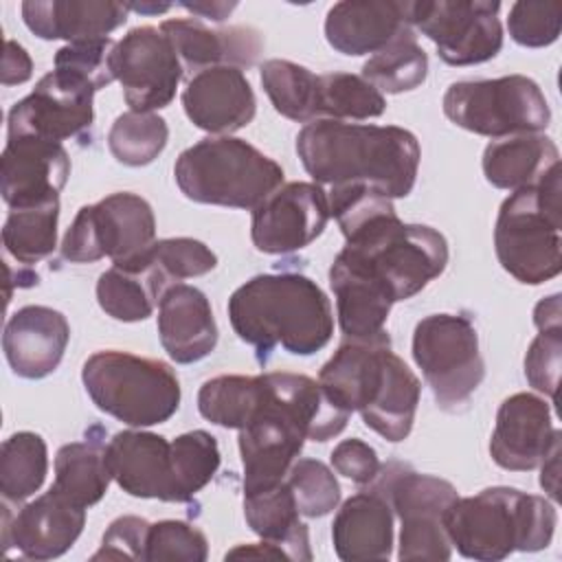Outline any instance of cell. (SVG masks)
<instances>
[{"instance_id":"cell-1","label":"cell","mask_w":562,"mask_h":562,"mask_svg":"<svg viewBox=\"0 0 562 562\" xmlns=\"http://www.w3.org/2000/svg\"><path fill=\"white\" fill-rule=\"evenodd\" d=\"M296 154L316 184H367L386 198H406L417 180L422 149L397 125L318 119L296 134Z\"/></svg>"},{"instance_id":"cell-2","label":"cell","mask_w":562,"mask_h":562,"mask_svg":"<svg viewBox=\"0 0 562 562\" xmlns=\"http://www.w3.org/2000/svg\"><path fill=\"white\" fill-rule=\"evenodd\" d=\"M228 321L263 364L281 347L292 356L321 351L334 334V312L316 281L299 272L257 274L228 299Z\"/></svg>"},{"instance_id":"cell-3","label":"cell","mask_w":562,"mask_h":562,"mask_svg":"<svg viewBox=\"0 0 562 562\" xmlns=\"http://www.w3.org/2000/svg\"><path fill=\"white\" fill-rule=\"evenodd\" d=\"M318 382L345 411H358L364 426L391 443L411 435L422 382L391 351L384 331L371 340H347L321 367Z\"/></svg>"},{"instance_id":"cell-4","label":"cell","mask_w":562,"mask_h":562,"mask_svg":"<svg viewBox=\"0 0 562 562\" xmlns=\"http://www.w3.org/2000/svg\"><path fill=\"white\" fill-rule=\"evenodd\" d=\"M446 533L463 558L496 562L514 551H542L551 544L558 512L544 496L516 487H485L457 498L446 512Z\"/></svg>"},{"instance_id":"cell-5","label":"cell","mask_w":562,"mask_h":562,"mask_svg":"<svg viewBox=\"0 0 562 562\" xmlns=\"http://www.w3.org/2000/svg\"><path fill=\"white\" fill-rule=\"evenodd\" d=\"M562 182L560 167L540 182L503 200L494 226V248L505 272L527 285H540L562 270Z\"/></svg>"},{"instance_id":"cell-6","label":"cell","mask_w":562,"mask_h":562,"mask_svg":"<svg viewBox=\"0 0 562 562\" xmlns=\"http://www.w3.org/2000/svg\"><path fill=\"white\" fill-rule=\"evenodd\" d=\"M184 198L200 204L257 209L283 184V169L235 136H209L187 147L173 165Z\"/></svg>"},{"instance_id":"cell-7","label":"cell","mask_w":562,"mask_h":562,"mask_svg":"<svg viewBox=\"0 0 562 562\" xmlns=\"http://www.w3.org/2000/svg\"><path fill=\"white\" fill-rule=\"evenodd\" d=\"M81 382L99 411L132 428L162 424L180 408L178 375L156 358L103 349L83 362Z\"/></svg>"},{"instance_id":"cell-8","label":"cell","mask_w":562,"mask_h":562,"mask_svg":"<svg viewBox=\"0 0 562 562\" xmlns=\"http://www.w3.org/2000/svg\"><path fill=\"white\" fill-rule=\"evenodd\" d=\"M369 487L378 490L400 518L402 531L397 558L402 562L450 560L452 542L443 520L450 505L459 498L450 481L391 461L380 465V472Z\"/></svg>"},{"instance_id":"cell-9","label":"cell","mask_w":562,"mask_h":562,"mask_svg":"<svg viewBox=\"0 0 562 562\" xmlns=\"http://www.w3.org/2000/svg\"><path fill=\"white\" fill-rule=\"evenodd\" d=\"M441 105L454 125L490 138L540 134L551 123L547 97L525 75L457 81L446 90Z\"/></svg>"},{"instance_id":"cell-10","label":"cell","mask_w":562,"mask_h":562,"mask_svg":"<svg viewBox=\"0 0 562 562\" xmlns=\"http://www.w3.org/2000/svg\"><path fill=\"white\" fill-rule=\"evenodd\" d=\"M413 358L446 413L461 411L485 378L476 327L463 314L424 316L413 331Z\"/></svg>"},{"instance_id":"cell-11","label":"cell","mask_w":562,"mask_h":562,"mask_svg":"<svg viewBox=\"0 0 562 562\" xmlns=\"http://www.w3.org/2000/svg\"><path fill=\"white\" fill-rule=\"evenodd\" d=\"M156 241V217L149 202L130 191L86 204L68 226L59 252L70 263H92L110 257L125 263Z\"/></svg>"},{"instance_id":"cell-12","label":"cell","mask_w":562,"mask_h":562,"mask_svg":"<svg viewBox=\"0 0 562 562\" xmlns=\"http://www.w3.org/2000/svg\"><path fill=\"white\" fill-rule=\"evenodd\" d=\"M263 393L250 422L239 430L244 492L272 487L285 481L299 459L307 432L279 389L274 373H261Z\"/></svg>"},{"instance_id":"cell-13","label":"cell","mask_w":562,"mask_h":562,"mask_svg":"<svg viewBox=\"0 0 562 562\" xmlns=\"http://www.w3.org/2000/svg\"><path fill=\"white\" fill-rule=\"evenodd\" d=\"M501 2L490 0H417L411 24L426 35L450 66H474L494 59L503 48Z\"/></svg>"},{"instance_id":"cell-14","label":"cell","mask_w":562,"mask_h":562,"mask_svg":"<svg viewBox=\"0 0 562 562\" xmlns=\"http://www.w3.org/2000/svg\"><path fill=\"white\" fill-rule=\"evenodd\" d=\"M94 88L75 72L55 68L7 116V138L33 136L53 143L83 138L94 123Z\"/></svg>"},{"instance_id":"cell-15","label":"cell","mask_w":562,"mask_h":562,"mask_svg":"<svg viewBox=\"0 0 562 562\" xmlns=\"http://www.w3.org/2000/svg\"><path fill=\"white\" fill-rule=\"evenodd\" d=\"M112 70L123 86L125 103L134 112L167 108L184 75L171 42L156 26L127 31L114 44Z\"/></svg>"},{"instance_id":"cell-16","label":"cell","mask_w":562,"mask_h":562,"mask_svg":"<svg viewBox=\"0 0 562 562\" xmlns=\"http://www.w3.org/2000/svg\"><path fill=\"white\" fill-rule=\"evenodd\" d=\"M327 191L316 182H288L252 209L250 239L259 252L285 255L310 246L329 220Z\"/></svg>"},{"instance_id":"cell-17","label":"cell","mask_w":562,"mask_h":562,"mask_svg":"<svg viewBox=\"0 0 562 562\" xmlns=\"http://www.w3.org/2000/svg\"><path fill=\"white\" fill-rule=\"evenodd\" d=\"M560 439L549 402L533 393H514L498 406L490 454L503 470L527 472L538 468Z\"/></svg>"},{"instance_id":"cell-18","label":"cell","mask_w":562,"mask_h":562,"mask_svg":"<svg viewBox=\"0 0 562 562\" xmlns=\"http://www.w3.org/2000/svg\"><path fill=\"white\" fill-rule=\"evenodd\" d=\"M86 507L64 498L53 487L35 501L22 505L15 514L4 503L2 544L15 547L24 558L53 560L64 555L81 536Z\"/></svg>"},{"instance_id":"cell-19","label":"cell","mask_w":562,"mask_h":562,"mask_svg":"<svg viewBox=\"0 0 562 562\" xmlns=\"http://www.w3.org/2000/svg\"><path fill=\"white\" fill-rule=\"evenodd\" d=\"M68 176L70 158L61 143L33 136L7 138L0 158V189L9 209L59 198Z\"/></svg>"},{"instance_id":"cell-20","label":"cell","mask_w":562,"mask_h":562,"mask_svg":"<svg viewBox=\"0 0 562 562\" xmlns=\"http://www.w3.org/2000/svg\"><path fill=\"white\" fill-rule=\"evenodd\" d=\"M413 33L411 2L404 0H342L325 18L329 46L349 57L375 55Z\"/></svg>"},{"instance_id":"cell-21","label":"cell","mask_w":562,"mask_h":562,"mask_svg":"<svg viewBox=\"0 0 562 562\" xmlns=\"http://www.w3.org/2000/svg\"><path fill=\"white\" fill-rule=\"evenodd\" d=\"M182 108L195 127L209 134L231 136L255 119L257 99L241 68L215 66L187 81Z\"/></svg>"},{"instance_id":"cell-22","label":"cell","mask_w":562,"mask_h":562,"mask_svg":"<svg viewBox=\"0 0 562 562\" xmlns=\"http://www.w3.org/2000/svg\"><path fill=\"white\" fill-rule=\"evenodd\" d=\"M112 481L134 498L178 503L171 441L149 430H121L105 446Z\"/></svg>"},{"instance_id":"cell-23","label":"cell","mask_w":562,"mask_h":562,"mask_svg":"<svg viewBox=\"0 0 562 562\" xmlns=\"http://www.w3.org/2000/svg\"><path fill=\"white\" fill-rule=\"evenodd\" d=\"M66 316L46 305H24L4 325L2 349L11 371L26 380L50 375L68 347Z\"/></svg>"},{"instance_id":"cell-24","label":"cell","mask_w":562,"mask_h":562,"mask_svg":"<svg viewBox=\"0 0 562 562\" xmlns=\"http://www.w3.org/2000/svg\"><path fill=\"white\" fill-rule=\"evenodd\" d=\"M171 42L184 72H202L215 66L248 68L257 61L263 40L255 29L228 26L209 29L195 18H173L160 24Z\"/></svg>"},{"instance_id":"cell-25","label":"cell","mask_w":562,"mask_h":562,"mask_svg":"<svg viewBox=\"0 0 562 562\" xmlns=\"http://www.w3.org/2000/svg\"><path fill=\"white\" fill-rule=\"evenodd\" d=\"M217 323L206 294L187 283H173L158 303V338L178 364L206 358L217 345Z\"/></svg>"},{"instance_id":"cell-26","label":"cell","mask_w":562,"mask_h":562,"mask_svg":"<svg viewBox=\"0 0 562 562\" xmlns=\"http://www.w3.org/2000/svg\"><path fill=\"white\" fill-rule=\"evenodd\" d=\"M26 29L40 40H101L125 24L127 4L114 0H26L20 7Z\"/></svg>"},{"instance_id":"cell-27","label":"cell","mask_w":562,"mask_h":562,"mask_svg":"<svg viewBox=\"0 0 562 562\" xmlns=\"http://www.w3.org/2000/svg\"><path fill=\"white\" fill-rule=\"evenodd\" d=\"M334 551L345 562L389 560L393 553V509L373 487L349 496L331 522Z\"/></svg>"},{"instance_id":"cell-28","label":"cell","mask_w":562,"mask_h":562,"mask_svg":"<svg viewBox=\"0 0 562 562\" xmlns=\"http://www.w3.org/2000/svg\"><path fill=\"white\" fill-rule=\"evenodd\" d=\"M329 285L336 296L338 325L347 340H371L386 331L393 299L340 255L329 268Z\"/></svg>"},{"instance_id":"cell-29","label":"cell","mask_w":562,"mask_h":562,"mask_svg":"<svg viewBox=\"0 0 562 562\" xmlns=\"http://www.w3.org/2000/svg\"><path fill=\"white\" fill-rule=\"evenodd\" d=\"M167 288H171L167 277L140 252L125 263H112L110 270L99 274L97 301L114 321L138 323L151 316Z\"/></svg>"},{"instance_id":"cell-30","label":"cell","mask_w":562,"mask_h":562,"mask_svg":"<svg viewBox=\"0 0 562 562\" xmlns=\"http://www.w3.org/2000/svg\"><path fill=\"white\" fill-rule=\"evenodd\" d=\"M555 167H560V151L544 134L496 138L483 151V173L496 189L531 187Z\"/></svg>"},{"instance_id":"cell-31","label":"cell","mask_w":562,"mask_h":562,"mask_svg":"<svg viewBox=\"0 0 562 562\" xmlns=\"http://www.w3.org/2000/svg\"><path fill=\"white\" fill-rule=\"evenodd\" d=\"M244 516L248 527L266 542L281 547L288 560L310 562L307 525L299 520V509L288 481L272 487L244 492Z\"/></svg>"},{"instance_id":"cell-32","label":"cell","mask_w":562,"mask_h":562,"mask_svg":"<svg viewBox=\"0 0 562 562\" xmlns=\"http://www.w3.org/2000/svg\"><path fill=\"white\" fill-rule=\"evenodd\" d=\"M103 437V428L92 426L81 441H70L55 454V481L50 487L86 509L105 496L112 481Z\"/></svg>"},{"instance_id":"cell-33","label":"cell","mask_w":562,"mask_h":562,"mask_svg":"<svg viewBox=\"0 0 562 562\" xmlns=\"http://www.w3.org/2000/svg\"><path fill=\"white\" fill-rule=\"evenodd\" d=\"M261 86L274 110L296 123L321 119V75L290 59L261 64Z\"/></svg>"},{"instance_id":"cell-34","label":"cell","mask_w":562,"mask_h":562,"mask_svg":"<svg viewBox=\"0 0 562 562\" xmlns=\"http://www.w3.org/2000/svg\"><path fill=\"white\" fill-rule=\"evenodd\" d=\"M48 472V450L42 435L33 430L13 432L0 446V494L7 503L33 496Z\"/></svg>"},{"instance_id":"cell-35","label":"cell","mask_w":562,"mask_h":562,"mask_svg":"<svg viewBox=\"0 0 562 562\" xmlns=\"http://www.w3.org/2000/svg\"><path fill=\"white\" fill-rule=\"evenodd\" d=\"M59 198L11 209L2 226L4 250L22 266H33L46 259L57 246Z\"/></svg>"},{"instance_id":"cell-36","label":"cell","mask_w":562,"mask_h":562,"mask_svg":"<svg viewBox=\"0 0 562 562\" xmlns=\"http://www.w3.org/2000/svg\"><path fill=\"white\" fill-rule=\"evenodd\" d=\"M261 393V375H215L200 386L198 411L215 426L241 430L255 415Z\"/></svg>"},{"instance_id":"cell-37","label":"cell","mask_w":562,"mask_h":562,"mask_svg":"<svg viewBox=\"0 0 562 562\" xmlns=\"http://www.w3.org/2000/svg\"><path fill=\"white\" fill-rule=\"evenodd\" d=\"M426 75L428 55L417 44L415 33L395 40L380 53L371 55L362 66V79L386 94L415 90L426 81Z\"/></svg>"},{"instance_id":"cell-38","label":"cell","mask_w":562,"mask_h":562,"mask_svg":"<svg viewBox=\"0 0 562 562\" xmlns=\"http://www.w3.org/2000/svg\"><path fill=\"white\" fill-rule=\"evenodd\" d=\"M169 138L167 121L154 112H123L108 132L110 154L127 167L149 165L160 156Z\"/></svg>"},{"instance_id":"cell-39","label":"cell","mask_w":562,"mask_h":562,"mask_svg":"<svg viewBox=\"0 0 562 562\" xmlns=\"http://www.w3.org/2000/svg\"><path fill=\"white\" fill-rule=\"evenodd\" d=\"M217 439L206 430H189L171 441V472L178 503H189L211 483L220 468Z\"/></svg>"},{"instance_id":"cell-40","label":"cell","mask_w":562,"mask_h":562,"mask_svg":"<svg viewBox=\"0 0 562 562\" xmlns=\"http://www.w3.org/2000/svg\"><path fill=\"white\" fill-rule=\"evenodd\" d=\"M386 99L362 75L325 72L321 75V119L364 121L384 112Z\"/></svg>"},{"instance_id":"cell-41","label":"cell","mask_w":562,"mask_h":562,"mask_svg":"<svg viewBox=\"0 0 562 562\" xmlns=\"http://www.w3.org/2000/svg\"><path fill=\"white\" fill-rule=\"evenodd\" d=\"M285 481L299 514L305 518H323L340 503V485L334 472L318 459H296Z\"/></svg>"},{"instance_id":"cell-42","label":"cell","mask_w":562,"mask_h":562,"mask_svg":"<svg viewBox=\"0 0 562 562\" xmlns=\"http://www.w3.org/2000/svg\"><path fill=\"white\" fill-rule=\"evenodd\" d=\"M143 255L167 277L171 285L180 283L182 279L202 277L217 266L215 252L204 241L193 237L158 239Z\"/></svg>"},{"instance_id":"cell-43","label":"cell","mask_w":562,"mask_h":562,"mask_svg":"<svg viewBox=\"0 0 562 562\" xmlns=\"http://www.w3.org/2000/svg\"><path fill=\"white\" fill-rule=\"evenodd\" d=\"M209 555L206 536L184 520H158L149 525L145 562H204Z\"/></svg>"},{"instance_id":"cell-44","label":"cell","mask_w":562,"mask_h":562,"mask_svg":"<svg viewBox=\"0 0 562 562\" xmlns=\"http://www.w3.org/2000/svg\"><path fill=\"white\" fill-rule=\"evenodd\" d=\"M562 26L560 2H514L507 15L512 40L527 48H542L558 40Z\"/></svg>"},{"instance_id":"cell-45","label":"cell","mask_w":562,"mask_h":562,"mask_svg":"<svg viewBox=\"0 0 562 562\" xmlns=\"http://www.w3.org/2000/svg\"><path fill=\"white\" fill-rule=\"evenodd\" d=\"M114 44L116 42L112 37L70 42L55 53V68L75 72L92 83L94 90H101L116 81L112 70Z\"/></svg>"},{"instance_id":"cell-46","label":"cell","mask_w":562,"mask_h":562,"mask_svg":"<svg viewBox=\"0 0 562 562\" xmlns=\"http://www.w3.org/2000/svg\"><path fill=\"white\" fill-rule=\"evenodd\" d=\"M560 358H562V327L540 329L531 340L525 356V378L527 382L551 402L558 393L560 380Z\"/></svg>"},{"instance_id":"cell-47","label":"cell","mask_w":562,"mask_h":562,"mask_svg":"<svg viewBox=\"0 0 562 562\" xmlns=\"http://www.w3.org/2000/svg\"><path fill=\"white\" fill-rule=\"evenodd\" d=\"M149 525L140 516H119L101 538V547L90 560H145Z\"/></svg>"},{"instance_id":"cell-48","label":"cell","mask_w":562,"mask_h":562,"mask_svg":"<svg viewBox=\"0 0 562 562\" xmlns=\"http://www.w3.org/2000/svg\"><path fill=\"white\" fill-rule=\"evenodd\" d=\"M331 465L338 474L345 479L358 483V485H369L378 472H380V459L375 448H371L362 439H342L334 450H331Z\"/></svg>"},{"instance_id":"cell-49","label":"cell","mask_w":562,"mask_h":562,"mask_svg":"<svg viewBox=\"0 0 562 562\" xmlns=\"http://www.w3.org/2000/svg\"><path fill=\"white\" fill-rule=\"evenodd\" d=\"M33 75V61L24 46H20L15 40L4 42V55H2V86H18L29 81Z\"/></svg>"},{"instance_id":"cell-50","label":"cell","mask_w":562,"mask_h":562,"mask_svg":"<svg viewBox=\"0 0 562 562\" xmlns=\"http://www.w3.org/2000/svg\"><path fill=\"white\" fill-rule=\"evenodd\" d=\"M533 323L540 329H560L562 327V307H560V294H551L542 299L533 307Z\"/></svg>"},{"instance_id":"cell-51","label":"cell","mask_w":562,"mask_h":562,"mask_svg":"<svg viewBox=\"0 0 562 562\" xmlns=\"http://www.w3.org/2000/svg\"><path fill=\"white\" fill-rule=\"evenodd\" d=\"M228 558H257V560H288V555H285V551L281 549V547H277V544H272V542H266V540H261V542H252V544H239V547H235V549H231V551H226V560Z\"/></svg>"},{"instance_id":"cell-52","label":"cell","mask_w":562,"mask_h":562,"mask_svg":"<svg viewBox=\"0 0 562 562\" xmlns=\"http://www.w3.org/2000/svg\"><path fill=\"white\" fill-rule=\"evenodd\" d=\"M180 7H184L193 15L206 18L211 22H224L237 9V2H209V0H202V2H180Z\"/></svg>"},{"instance_id":"cell-53","label":"cell","mask_w":562,"mask_h":562,"mask_svg":"<svg viewBox=\"0 0 562 562\" xmlns=\"http://www.w3.org/2000/svg\"><path fill=\"white\" fill-rule=\"evenodd\" d=\"M542 465V474H540V485L542 490L558 501V479H560V446H555L549 457L540 463Z\"/></svg>"},{"instance_id":"cell-54","label":"cell","mask_w":562,"mask_h":562,"mask_svg":"<svg viewBox=\"0 0 562 562\" xmlns=\"http://www.w3.org/2000/svg\"><path fill=\"white\" fill-rule=\"evenodd\" d=\"M130 11H136V13H165L171 9V4H160V2H125Z\"/></svg>"}]
</instances>
